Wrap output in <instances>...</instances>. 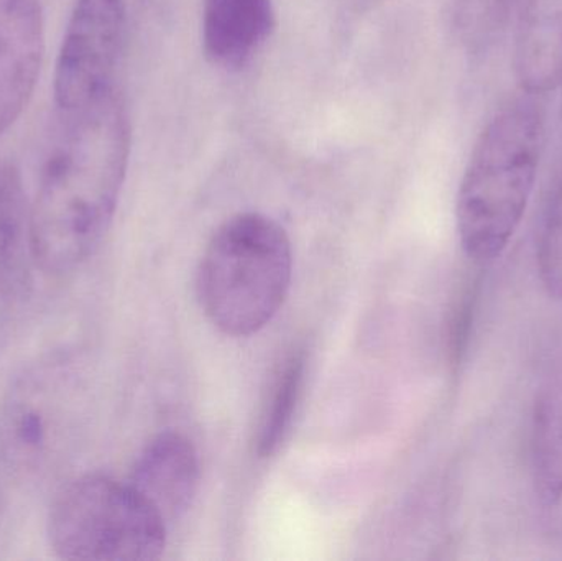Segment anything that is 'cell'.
Returning <instances> with one entry per match:
<instances>
[{
    "instance_id": "cell-1",
    "label": "cell",
    "mask_w": 562,
    "mask_h": 561,
    "mask_svg": "<svg viewBox=\"0 0 562 561\" xmlns=\"http://www.w3.org/2000/svg\"><path fill=\"white\" fill-rule=\"evenodd\" d=\"M61 114L32 203L36 266L55 276L78 269L104 240L117 211L132 142L121 86Z\"/></svg>"
},
{
    "instance_id": "cell-2",
    "label": "cell",
    "mask_w": 562,
    "mask_h": 561,
    "mask_svg": "<svg viewBox=\"0 0 562 561\" xmlns=\"http://www.w3.org/2000/svg\"><path fill=\"white\" fill-rule=\"evenodd\" d=\"M544 141L543 96L528 91L502 105L479 135L456 201L469 259L491 263L507 249L530 203Z\"/></svg>"
},
{
    "instance_id": "cell-3",
    "label": "cell",
    "mask_w": 562,
    "mask_h": 561,
    "mask_svg": "<svg viewBox=\"0 0 562 561\" xmlns=\"http://www.w3.org/2000/svg\"><path fill=\"white\" fill-rule=\"evenodd\" d=\"M293 276L286 231L272 217L240 213L217 227L200 260L196 295L214 328L247 338L283 306Z\"/></svg>"
},
{
    "instance_id": "cell-4",
    "label": "cell",
    "mask_w": 562,
    "mask_h": 561,
    "mask_svg": "<svg viewBox=\"0 0 562 561\" xmlns=\"http://www.w3.org/2000/svg\"><path fill=\"white\" fill-rule=\"evenodd\" d=\"M167 534L164 517L128 481L104 474L72 481L49 509V546L63 560H157Z\"/></svg>"
},
{
    "instance_id": "cell-5",
    "label": "cell",
    "mask_w": 562,
    "mask_h": 561,
    "mask_svg": "<svg viewBox=\"0 0 562 561\" xmlns=\"http://www.w3.org/2000/svg\"><path fill=\"white\" fill-rule=\"evenodd\" d=\"M71 361L53 359L15 382L0 412V455L32 478L53 470L71 445Z\"/></svg>"
},
{
    "instance_id": "cell-6",
    "label": "cell",
    "mask_w": 562,
    "mask_h": 561,
    "mask_svg": "<svg viewBox=\"0 0 562 561\" xmlns=\"http://www.w3.org/2000/svg\"><path fill=\"white\" fill-rule=\"evenodd\" d=\"M124 0H76L55 69V101L71 112L119 88L125 43Z\"/></svg>"
},
{
    "instance_id": "cell-7",
    "label": "cell",
    "mask_w": 562,
    "mask_h": 561,
    "mask_svg": "<svg viewBox=\"0 0 562 561\" xmlns=\"http://www.w3.org/2000/svg\"><path fill=\"white\" fill-rule=\"evenodd\" d=\"M45 52L38 0H0V135L29 104Z\"/></svg>"
},
{
    "instance_id": "cell-8",
    "label": "cell",
    "mask_w": 562,
    "mask_h": 561,
    "mask_svg": "<svg viewBox=\"0 0 562 561\" xmlns=\"http://www.w3.org/2000/svg\"><path fill=\"white\" fill-rule=\"evenodd\" d=\"M200 474V458L191 440L178 431H164L144 448L128 483L170 526L193 504Z\"/></svg>"
},
{
    "instance_id": "cell-9",
    "label": "cell",
    "mask_w": 562,
    "mask_h": 561,
    "mask_svg": "<svg viewBox=\"0 0 562 561\" xmlns=\"http://www.w3.org/2000/svg\"><path fill=\"white\" fill-rule=\"evenodd\" d=\"M272 0H203V49L217 68L240 69L270 38Z\"/></svg>"
},
{
    "instance_id": "cell-10",
    "label": "cell",
    "mask_w": 562,
    "mask_h": 561,
    "mask_svg": "<svg viewBox=\"0 0 562 561\" xmlns=\"http://www.w3.org/2000/svg\"><path fill=\"white\" fill-rule=\"evenodd\" d=\"M32 204L22 177L9 161H0V303L13 305L29 296L33 283Z\"/></svg>"
},
{
    "instance_id": "cell-11",
    "label": "cell",
    "mask_w": 562,
    "mask_h": 561,
    "mask_svg": "<svg viewBox=\"0 0 562 561\" xmlns=\"http://www.w3.org/2000/svg\"><path fill=\"white\" fill-rule=\"evenodd\" d=\"M515 71L524 91L548 94L562 86V0H524Z\"/></svg>"
},
{
    "instance_id": "cell-12",
    "label": "cell",
    "mask_w": 562,
    "mask_h": 561,
    "mask_svg": "<svg viewBox=\"0 0 562 561\" xmlns=\"http://www.w3.org/2000/svg\"><path fill=\"white\" fill-rule=\"evenodd\" d=\"M531 480L544 507L562 503V343L535 399L531 418Z\"/></svg>"
},
{
    "instance_id": "cell-13",
    "label": "cell",
    "mask_w": 562,
    "mask_h": 561,
    "mask_svg": "<svg viewBox=\"0 0 562 561\" xmlns=\"http://www.w3.org/2000/svg\"><path fill=\"white\" fill-rule=\"evenodd\" d=\"M304 366L306 362L303 355L291 356L290 361L284 364L260 424L257 437V453L260 458L273 457L290 431L303 388Z\"/></svg>"
},
{
    "instance_id": "cell-14",
    "label": "cell",
    "mask_w": 562,
    "mask_h": 561,
    "mask_svg": "<svg viewBox=\"0 0 562 561\" xmlns=\"http://www.w3.org/2000/svg\"><path fill=\"white\" fill-rule=\"evenodd\" d=\"M537 263L548 295L562 302V160L544 204L538 234Z\"/></svg>"
}]
</instances>
